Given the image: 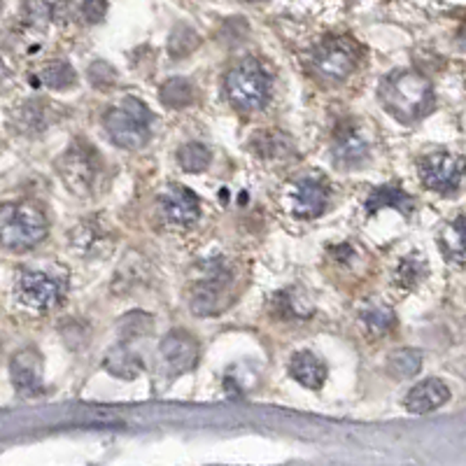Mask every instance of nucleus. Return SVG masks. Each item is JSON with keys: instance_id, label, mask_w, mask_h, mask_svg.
Instances as JSON below:
<instances>
[{"instance_id": "14", "label": "nucleus", "mask_w": 466, "mask_h": 466, "mask_svg": "<svg viewBox=\"0 0 466 466\" xmlns=\"http://www.w3.org/2000/svg\"><path fill=\"white\" fill-rule=\"evenodd\" d=\"M369 159V143L353 121H340L334 133V164L338 168H357Z\"/></svg>"}, {"instance_id": "31", "label": "nucleus", "mask_w": 466, "mask_h": 466, "mask_svg": "<svg viewBox=\"0 0 466 466\" xmlns=\"http://www.w3.org/2000/svg\"><path fill=\"white\" fill-rule=\"evenodd\" d=\"M51 17H54V7L47 0H24V5H21V19L31 28L44 31L50 26Z\"/></svg>"}, {"instance_id": "12", "label": "nucleus", "mask_w": 466, "mask_h": 466, "mask_svg": "<svg viewBox=\"0 0 466 466\" xmlns=\"http://www.w3.org/2000/svg\"><path fill=\"white\" fill-rule=\"evenodd\" d=\"M10 378L24 397H35L43 392V354L35 347H24L12 354L10 361Z\"/></svg>"}, {"instance_id": "8", "label": "nucleus", "mask_w": 466, "mask_h": 466, "mask_svg": "<svg viewBox=\"0 0 466 466\" xmlns=\"http://www.w3.org/2000/svg\"><path fill=\"white\" fill-rule=\"evenodd\" d=\"M159 357H161L166 376L175 378V376L196 366V361H198V340L183 329H175V331L166 334L159 343Z\"/></svg>"}, {"instance_id": "21", "label": "nucleus", "mask_w": 466, "mask_h": 466, "mask_svg": "<svg viewBox=\"0 0 466 466\" xmlns=\"http://www.w3.org/2000/svg\"><path fill=\"white\" fill-rule=\"evenodd\" d=\"M360 320L364 324V329L371 336H384L390 334L392 329L397 327V315L390 306L383 303H369L366 308H361Z\"/></svg>"}, {"instance_id": "36", "label": "nucleus", "mask_w": 466, "mask_h": 466, "mask_svg": "<svg viewBox=\"0 0 466 466\" xmlns=\"http://www.w3.org/2000/svg\"><path fill=\"white\" fill-rule=\"evenodd\" d=\"M247 3H264V0H247Z\"/></svg>"}, {"instance_id": "19", "label": "nucleus", "mask_w": 466, "mask_h": 466, "mask_svg": "<svg viewBox=\"0 0 466 466\" xmlns=\"http://www.w3.org/2000/svg\"><path fill=\"white\" fill-rule=\"evenodd\" d=\"M383 208H394L401 214L413 213V198L399 187H380L366 198V213L373 214Z\"/></svg>"}, {"instance_id": "25", "label": "nucleus", "mask_w": 466, "mask_h": 466, "mask_svg": "<svg viewBox=\"0 0 466 466\" xmlns=\"http://www.w3.org/2000/svg\"><path fill=\"white\" fill-rule=\"evenodd\" d=\"M252 147L259 157L264 159H284L291 157V151H294L291 140L284 133H257Z\"/></svg>"}, {"instance_id": "9", "label": "nucleus", "mask_w": 466, "mask_h": 466, "mask_svg": "<svg viewBox=\"0 0 466 466\" xmlns=\"http://www.w3.org/2000/svg\"><path fill=\"white\" fill-rule=\"evenodd\" d=\"M159 213L173 227H191L201 217V201L190 187L168 184L159 196Z\"/></svg>"}, {"instance_id": "6", "label": "nucleus", "mask_w": 466, "mask_h": 466, "mask_svg": "<svg viewBox=\"0 0 466 466\" xmlns=\"http://www.w3.org/2000/svg\"><path fill=\"white\" fill-rule=\"evenodd\" d=\"M310 66L315 75L327 82H343L357 68V51L350 40L327 38L313 50Z\"/></svg>"}, {"instance_id": "3", "label": "nucleus", "mask_w": 466, "mask_h": 466, "mask_svg": "<svg viewBox=\"0 0 466 466\" xmlns=\"http://www.w3.org/2000/svg\"><path fill=\"white\" fill-rule=\"evenodd\" d=\"M224 91L227 98L240 113H257L266 103L271 101L273 82L266 68L257 58H240L231 66L224 77Z\"/></svg>"}, {"instance_id": "29", "label": "nucleus", "mask_w": 466, "mask_h": 466, "mask_svg": "<svg viewBox=\"0 0 466 466\" xmlns=\"http://www.w3.org/2000/svg\"><path fill=\"white\" fill-rule=\"evenodd\" d=\"M70 238H73V250L82 254H91L103 243V229L94 220H87L80 227L73 229Z\"/></svg>"}, {"instance_id": "5", "label": "nucleus", "mask_w": 466, "mask_h": 466, "mask_svg": "<svg viewBox=\"0 0 466 466\" xmlns=\"http://www.w3.org/2000/svg\"><path fill=\"white\" fill-rule=\"evenodd\" d=\"M57 168L64 184L73 194L89 196L94 191L98 168H101L98 151L89 145L87 140H75V143L64 151V157L58 159Z\"/></svg>"}, {"instance_id": "2", "label": "nucleus", "mask_w": 466, "mask_h": 466, "mask_svg": "<svg viewBox=\"0 0 466 466\" xmlns=\"http://www.w3.org/2000/svg\"><path fill=\"white\" fill-rule=\"evenodd\" d=\"M50 233V221L40 206L31 201L0 206V245L12 252H24L40 245Z\"/></svg>"}, {"instance_id": "30", "label": "nucleus", "mask_w": 466, "mask_h": 466, "mask_svg": "<svg viewBox=\"0 0 466 466\" xmlns=\"http://www.w3.org/2000/svg\"><path fill=\"white\" fill-rule=\"evenodd\" d=\"M424 273H427V264H424V259L420 257V254H410V257L399 261L397 273H394V280H397L399 287H406V290H410V287H416V284L423 280Z\"/></svg>"}, {"instance_id": "32", "label": "nucleus", "mask_w": 466, "mask_h": 466, "mask_svg": "<svg viewBox=\"0 0 466 466\" xmlns=\"http://www.w3.org/2000/svg\"><path fill=\"white\" fill-rule=\"evenodd\" d=\"M89 80H91L94 87L110 89L117 82V70L110 64H105V61H94V64L89 66Z\"/></svg>"}, {"instance_id": "10", "label": "nucleus", "mask_w": 466, "mask_h": 466, "mask_svg": "<svg viewBox=\"0 0 466 466\" xmlns=\"http://www.w3.org/2000/svg\"><path fill=\"white\" fill-rule=\"evenodd\" d=\"M17 297L31 310H50L61 299V287L51 276L43 271H24L17 280Z\"/></svg>"}, {"instance_id": "26", "label": "nucleus", "mask_w": 466, "mask_h": 466, "mask_svg": "<svg viewBox=\"0 0 466 466\" xmlns=\"http://www.w3.org/2000/svg\"><path fill=\"white\" fill-rule=\"evenodd\" d=\"M198 43H201V38H198V33L191 28V26L187 24H177L173 31H170L168 35V54L173 58H183L187 57V54H191V51L198 47Z\"/></svg>"}, {"instance_id": "24", "label": "nucleus", "mask_w": 466, "mask_h": 466, "mask_svg": "<svg viewBox=\"0 0 466 466\" xmlns=\"http://www.w3.org/2000/svg\"><path fill=\"white\" fill-rule=\"evenodd\" d=\"M14 121H17V127H19L24 133H40L50 127L51 113L47 110L44 103L31 101L26 103V105H21V110L17 113Z\"/></svg>"}, {"instance_id": "35", "label": "nucleus", "mask_w": 466, "mask_h": 466, "mask_svg": "<svg viewBox=\"0 0 466 466\" xmlns=\"http://www.w3.org/2000/svg\"><path fill=\"white\" fill-rule=\"evenodd\" d=\"M7 77V68H5V64H3V61H0V82H3V80H5Z\"/></svg>"}, {"instance_id": "22", "label": "nucleus", "mask_w": 466, "mask_h": 466, "mask_svg": "<svg viewBox=\"0 0 466 466\" xmlns=\"http://www.w3.org/2000/svg\"><path fill=\"white\" fill-rule=\"evenodd\" d=\"M443 247V254H446L453 264L462 266L464 264V250H466V240H464V217H457L453 224H447L446 229L439 236Z\"/></svg>"}, {"instance_id": "20", "label": "nucleus", "mask_w": 466, "mask_h": 466, "mask_svg": "<svg viewBox=\"0 0 466 466\" xmlns=\"http://www.w3.org/2000/svg\"><path fill=\"white\" fill-rule=\"evenodd\" d=\"M423 369V353L416 347H401L387 357V373L394 380H408Z\"/></svg>"}, {"instance_id": "13", "label": "nucleus", "mask_w": 466, "mask_h": 466, "mask_svg": "<svg viewBox=\"0 0 466 466\" xmlns=\"http://www.w3.org/2000/svg\"><path fill=\"white\" fill-rule=\"evenodd\" d=\"M291 201H294V214H299L303 220H310V217H317L329 208L331 191H329V184L322 177L308 175L294 183Z\"/></svg>"}, {"instance_id": "28", "label": "nucleus", "mask_w": 466, "mask_h": 466, "mask_svg": "<svg viewBox=\"0 0 466 466\" xmlns=\"http://www.w3.org/2000/svg\"><path fill=\"white\" fill-rule=\"evenodd\" d=\"M210 150L201 143H187L177 150V164L187 173H203L210 166Z\"/></svg>"}, {"instance_id": "37", "label": "nucleus", "mask_w": 466, "mask_h": 466, "mask_svg": "<svg viewBox=\"0 0 466 466\" xmlns=\"http://www.w3.org/2000/svg\"><path fill=\"white\" fill-rule=\"evenodd\" d=\"M0 12H3V0H0Z\"/></svg>"}, {"instance_id": "27", "label": "nucleus", "mask_w": 466, "mask_h": 466, "mask_svg": "<svg viewBox=\"0 0 466 466\" xmlns=\"http://www.w3.org/2000/svg\"><path fill=\"white\" fill-rule=\"evenodd\" d=\"M40 80L50 89L64 91V89H70L77 82V75L68 61H50L40 73Z\"/></svg>"}, {"instance_id": "23", "label": "nucleus", "mask_w": 466, "mask_h": 466, "mask_svg": "<svg viewBox=\"0 0 466 466\" xmlns=\"http://www.w3.org/2000/svg\"><path fill=\"white\" fill-rule=\"evenodd\" d=\"M159 98L164 101V105L175 107V110L187 107L194 103V84L184 77H170L159 89Z\"/></svg>"}, {"instance_id": "15", "label": "nucleus", "mask_w": 466, "mask_h": 466, "mask_svg": "<svg viewBox=\"0 0 466 466\" xmlns=\"http://www.w3.org/2000/svg\"><path fill=\"white\" fill-rule=\"evenodd\" d=\"M447 399H450L447 384L439 378H429L423 380V383H417L416 387L406 394L403 406H406V410H410V413H416V416H424V413L441 408Z\"/></svg>"}, {"instance_id": "4", "label": "nucleus", "mask_w": 466, "mask_h": 466, "mask_svg": "<svg viewBox=\"0 0 466 466\" xmlns=\"http://www.w3.org/2000/svg\"><path fill=\"white\" fill-rule=\"evenodd\" d=\"M151 113L150 107L136 96H127L120 107L107 110L103 117V128L114 145L124 150H140L150 140Z\"/></svg>"}, {"instance_id": "33", "label": "nucleus", "mask_w": 466, "mask_h": 466, "mask_svg": "<svg viewBox=\"0 0 466 466\" xmlns=\"http://www.w3.org/2000/svg\"><path fill=\"white\" fill-rule=\"evenodd\" d=\"M151 329V317H143V322H136V313L127 315L121 320L120 324V334H121V343H128L133 338H140V336H145L147 331Z\"/></svg>"}, {"instance_id": "11", "label": "nucleus", "mask_w": 466, "mask_h": 466, "mask_svg": "<svg viewBox=\"0 0 466 466\" xmlns=\"http://www.w3.org/2000/svg\"><path fill=\"white\" fill-rule=\"evenodd\" d=\"M229 283H231V276L224 271V266L213 268L210 277L194 284V290L190 294V308L201 317L217 315L224 308V287Z\"/></svg>"}, {"instance_id": "1", "label": "nucleus", "mask_w": 466, "mask_h": 466, "mask_svg": "<svg viewBox=\"0 0 466 466\" xmlns=\"http://www.w3.org/2000/svg\"><path fill=\"white\" fill-rule=\"evenodd\" d=\"M380 101L384 110L403 124H416L434 110V87L417 70L399 68L380 84Z\"/></svg>"}, {"instance_id": "16", "label": "nucleus", "mask_w": 466, "mask_h": 466, "mask_svg": "<svg viewBox=\"0 0 466 466\" xmlns=\"http://www.w3.org/2000/svg\"><path fill=\"white\" fill-rule=\"evenodd\" d=\"M290 376L308 390H320L327 380V364L317 354L301 350V353L291 354Z\"/></svg>"}, {"instance_id": "17", "label": "nucleus", "mask_w": 466, "mask_h": 466, "mask_svg": "<svg viewBox=\"0 0 466 466\" xmlns=\"http://www.w3.org/2000/svg\"><path fill=\"white\" fill-rule=\"evenodd\" d=\"M103 366H105L107 373H113L114 378L133 380L138 378L140 371H143V360H140L136 353H131L128 343H120V346L113 347V350L105 354Z\"/></svg>"}, {"instance_id": "18", "label": "nucleus", "mask_w": 466, "mask_h": 466, "mask_svg": "<svg viewBox=\"0 0 466 466\" xmlns=\"http://www.w3.org/2000/svg\"><path fill=\"white\" fill-rule=\"evenodd\" d=\"M271 308L280 320H303V317L313 315V306L306 299V294L301 290H297V287L277 291L276 297H273Z\"/></svg>"}, {"instance_id": "34", "label": "nucleus", "mask_w": 466, "mask_h": 466, "mask_svg": "<svg viewBox=\"0 0 466 466\" xmlns=\"http://www.w3.org/2000/svg\"><path fill=\"white\" fill-rule=\"evenodd\" d=\"M107 14V0H82L80 5V17L87 24H101Z\"/></svg>"}, {"instance_id": "7", "label": "nucleus", "mask_w": 466, "mask_h": 466, "mask_svg": "<svg viewBox=\"0 0 466 466\" xmlns=\"http://www.w3.org/2000/svg\"><path fill=\"white\" fill-rule=\"evenodd\" d=\"M417 173L424 187L439 191V194H453L460 190L462 175H464V159L447 151H436L420 159Z\"/></svg>"}]
</instances>
